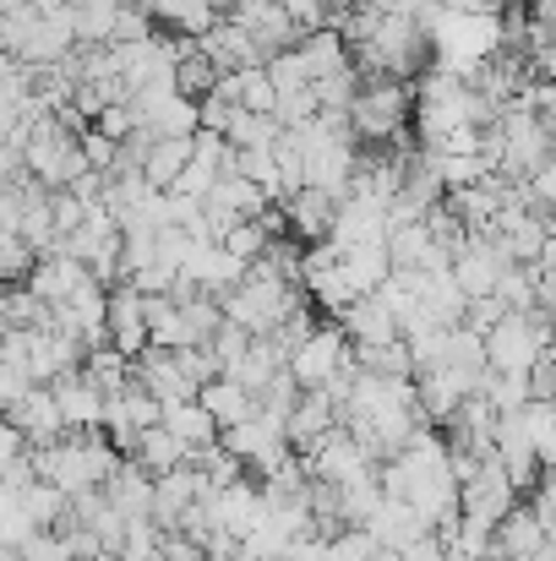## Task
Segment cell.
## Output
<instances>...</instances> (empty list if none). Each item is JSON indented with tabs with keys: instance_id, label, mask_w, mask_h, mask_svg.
<instances>
[{
	"instance_id": "obj_24",
	"label": "cell",
	"mask_w": 556,
	"mask_h": 561,
	"mask_svg": "<svg viewBox=\"0 0 556 561\" xmlns=\"http://www.w3.org/2000/svg\"><path fill=\"white\" fill-rule=\"evenodd\" d=\"M519 420H524V436H530V447H535V463L546 469L556 458V414L552 403H524L519 409Z\"/></svg>"
},
{
	"instance_id": "obj_16",
	"label": "cell",
	"mask_w": 556,
	"mask_h": 561,
	"mask_svg": "<svg viewBox=\"0 0 556 561\" xmlns=\"http://www.w3.org/2000/svg\"><path fill=\"white\" fill-rule=\"evenodd\" d=\"M132 463L148 474V480H159V474H170V469H181L185 463V447L164 431V425H154V431H137V447H132Z\"/></svg>"
},
{
	"instance_id": "obj_22",
	"label": "cell",
	"mask_w": 556,
	"mask_h": 561,
	"mask_svg": "<svg viewBox=\"0 0 556 561\" xmlns=\"http://www.w3.org/2000/svg\"><path fill=\"white\" fill-rule=\"evenodd\" d=\"M273 142H279V121H273V115H246V110H235L229 126H224V148H235V153L273 148Z\"/></svg>"
},
{
	"instance_id": "obj_39",
	"label": "cell",
	"mask_w": 556,
	"mask_h": 561,
	"mask_svg": "<svg viewBox=\"0 0 556 561\" xmlns=\"http://www.w3.org/2000/svg\"><path fill=\"white\" fill-rule=\"evenodd\" d=\"M398 561H447V557H442V540L425 529V535H415V540L398 551Z\"/></svg>"
},
{
	"instance_id": "obj_10",
	"label": "cell",
	"mask_w": 556,
	"mask_h": 561,
	"mask_svg": "<svg viewBox=\"0 0 556 561\" xmlns=\"http://www.w3.org/2000/svg\"><path fill=\"white\" fill-rule=\"evenodd\" d=\"M350 344H393L398 339V322H393V311L376 300V295H361V300H350L344 311H339V322H333Z\"/></svg>"
},
{
	"instance_id": "obj_35",
	"label": "cell",
	"mask_w": 556,
	"mask_h": 561,
	"mask_svg": "<svg viewBox=\"0 0 556 561\" xmlns=\"http://www.w3.org/2000/svg\"><path fill=\"white\" fill-rule=\"evenodd\" d=\"M143 38H154V16H148V5H121V11H115V33H110V44H143Z\"/></svg>"
},
{
	"instance_id": "obj_19",
	"label": "cell",
	"mask_w": 556,
	"mask_h": 561,
	"mask_svg": "<svg viewBox=\"0 0 556 561\" xmlns=\"http://www.w3.org/2000/svg\"><path fill=\"white\" fill-rule=\"evenodd\" d=\"M339 267H344V284H350V295L361 300V295H376L382 289V278L393 273V262H387V251L382 245H355V251H344L339 256Z\"/></svg>"
},
{
	"instance_id": "obj_6",
	"label": "cell",
	"mask_w": 556,
	"mask_h": 561,
	"mask_svg": "<svg viewBox=\"0 0 556 561\" xmlns=\"http://www.w3.org/2000/svg\"><path fill=\"white\" fill-rule=\"evenodd\" d=\"M387 240V224H382V202L371 196H344L339 213H333V229H328V245L344 256L355 245H382Z\"/></svg>"
},
{
	"instance_id": "obj_15",
	"label": "cell",
	"mask_w": 556,
	"mask_h": 561,
	"mask_svg": "<svg viewBox=\"0 0 556 561\" xmlns=\"http://www.w3.org/2000/svg\"><path fill=\"white\" fill-rule=\"evenodd\" d=\"M164 414H159V425L181 442L185 453H196V447H213L218 442V425L207 420V409L196 403V398H185V403H159Z\"/></svg>"
},
{
	"instance_id": "obj_38",
	"label": "cell",
	"mask_w": 556,
	"mask_h": 561,
	"mask_svg": "<svg viewBox=\"0 0 556 561\" xmlns=\"http://www.w3.org/2000/svg\"><path fill=\"white\" fill-rule=\"evenodd\" d=\"M16 561H66V546H60V535L49 529V535H33V540L16 551Z\"/></svg>"
},
{
	"instance_id": "obj_41",
	"label": "cell",
	"mask_w": 556,
	"mask_h": 561,
	"mask_svg": "<svg viewBox=\"0 0 556 561\" xmlns=\"http://www.w3.org/2000/svg\"><path fill=\"white\" fill-rule=\"evenodd\" d=\"M22 453H27V442H22V436H16V431H11V425L0 420V474H5V469H11V463H16Z\"/></svg>"
},
{
	"instance_id": "obj_28",
	"label": "cell",
	"mask_w": 556,
	"mask_h": 561,
	"mask_svg": "<svg viewBox=\"0 0 556 561\" xmlns=\"http://www.w3.org/2000/svg\"><path fill=\"white\" fill-rule=\"evenodd\" d=\"M207 88H213V66L202 60V49H196V55H181V60H175V99L196 104V99H207Z\"/></svg>"
},
{
	"instance_id": "obj_8",
	"label": "cell",
	"mask_w": 556,
	"mask_h": 561,
	"mask_svg": "<svg viewBox=\"0 0 556 561\" xmlns=\"http://www.w3.org/2000/svg\"><path fill=\"white\" fill-rule=\"evenodd\" d=\"M328 431H339V409H333L322 392H300L295 409H290V420H284V442H290V453L306 458Z\"/></svg>"
},
{
	"instance_id": "obj_4",
	"label": "cell",
	"mask_w": 556,
	"mask_h": 561,
	"mask_svg": "<svg viewBox=\"0 0 556 561\" xmlns=\"http://www.w3.org/2000/svg\"><path fill=\"white\" fill-rule=\"evenodd\" d=\"M27 447H55L60 436H66V425H60V414H55V398H49V387H27L5 414H0Z\"/></svg>"
},
{
	"instance_id": "obj_9",
	"label": "cell",
	"mask_w": 556,
	"mask_h": 561,
	"mask_svg": "<svg viewBox=\"0 0 556 561\" xmlns=\"http://www.w3.org/2000/svg\"><path fill=\"white\" fill-rule=\"evenodd\" d=\"M202 485H207V480H202V469H185V463L154 480V507H148V518H154V529H159V535H175L181 513L196 502V491H202Z\"/></svg>"
},
{
	"instance_id": "obj_29",
	"label": "cell",
	"mask_w": 556,
	"mask_h": 561,
	"mask_svg": "<svg viewBox=\"0 0 556 561\" xmlns=\"http://www.w3.org/2000/svg\"><path fill=\"white\" fill-rule=\"evenodd\" d=\"M235 110H246V115H273V88H268L262 66H257V71H235Z\"/></svg>"
},
{
	"instance_id": "obj_40",
	"label": "cell",
	"mask_w": 556,
	"mask_h": 561,
	"mask_svg": "<svg viewBox=\"0 0 556 561\" xmlns=\"http://www.w3.org/2000/svg\"><path fill=\"white\" fill-rule=\"evenodd\" d=\"M159 561H202V551H196V540H185V535H164V540H159Z\"/></svg>"
},
{
	"instance_id": "obj_32",
	"label": "cell",
	"mask_w": 556,
	"mask_h": 561,
	"mask_svg": "<svg viewBox=\"0 0 556 561\" xmlns=\"http://www.w3.org/2000/svg\"><path fill=\"white\" fill-rule=\"evenodd\" d=\"M246 344H251V333H246V328H235V322H218V333H213L202 350H207V355L218 360V371H224V366H235V360L246 355Z\"/></svg>"
},
{
	"instance_id": "obj_21",
	"label": "cell",
	"mask_w": 556,
	"mask_h": 561,
	"mask_svg": "<svg viewBox=\"0 0 556 561\" xmlns=\"http://www.w3.org/2000/svg\"><path fill=\"white\" fill-rule=\"evenodd\" d=\"M16 507H22V518H27L38 535L60 529V518H66V496H60L55 485H44V480H27V485L16 491Z\"/></svg>"
},
{
	"instance_id": "obj_3",
	"label": "cell",
	"mask_w": 556,
	"mask_h": 561,
	"mask_svg": "<svg viewBox=\"0 0 556 561\" xmlns=\"http://www.w3.org/2000/svg\"><path fill=\"white\" fill-rule=\"evenodd\" d=\"M344 360H350V339H344L333 322H322V328H317V333H311L290 360H284V371L295 376V387H300V392H317V387L339 371Z\"/></svg>"
},
{
	"instance_id": "obj_20",
	"label": "cell",
	"mask_w": 556,
	"mask_h": 561,
	"mask_svg": "<svg viewBox=\"0 0 556 561\" xmlns=\"http://www.w3.org/2000/svg\"><path fill=\"white\" fill-rule=\"evenodd\" d=\"M185 164H191V137H159L143 159V181H148V191H170Z\"/></svg>"
},
{
	"instance_id": "obj_31",
	"label": "cell",
	"mask_w": 556,
	"mask_h": 561,
	"mask_svg": "<svg viewBox=\"0 0 556 561\" xmlns=\"http://www.w3.org/2000/svg\"><path fill=\"white\" fill-rule=\"evenodd\" d=\"M508 317V306L497 300V295H480V300H464V317H458V328L464 333H475V339H486L497 322Z\"/></svg>"
},
{
	"instance_id": "obj_2",
	"label": "cell",
	"mask_w": 556,
	"mask_h": 561,
	"mask_svg": "<svg viewBox=\"0 0 556 561\" xmlns=\"http://www.w3.org/2000/svg\"><path fill=\"white\" fill-rule=\"evenodd\" d=\"M409 110H415V99H409L404 82H387V77L361 82V93L350 104V137H355V148L361 142H393L409 126Z\"/></svg>"
},
{
	"instance_id": "obj_18",
	"label": "cell",
	"mask_w": 556,
	"mask_h": 561,
	"mask_svg": "<svg viewBox=\"0 0 556 561\" xmlns=\"http://www.w3.org/2000/svg\"><path fill=\"white\" fill-rule=\"evenodd\" d=\"M279 366H284V355H279L268 339H251V344H246V355H240L235 366H224V381H235V387H246V392L257 398V392L273 381Z\"/></svg>"
},
{
	"instance_id": "obj_33",
	"label": "cell",
	"mask_w": 556,
	"mask_h": 561,
	"mask_svg": "<svg viewBox=\"0 0 556 561\" xmlns=\"http://www.w3.org/2000/svg\"><path fill=\"white\" fill-rule=\"evenodd\" d=\"M33 262H38V256H33L16 234H0V284H5V289L22 284V278L33 273Z\"/></svg>"
},
{
	"instance_id": "obj_5",
	"label": "cell",
	"mask_w": 556,
	"mask_h": 561,
	"mask_svg": "<svg viewBox=\"0 0 556 561\" xmlns=\"http://www.w3.org/2000/svg\"><path fill=\"white\" fill-rule=\"evenodd\" d=\"M49 398H55V414H60L66 431H99V425H104V392L82 371L55 376V381H49Z\"/></svg>"
},
{
	"instance_id": "obj_30",
	"label": "cell",
	"mask_w": 556,
	"mask_h": 561,
	"mask_svg": "<svg viewBox=\"0 0 556 561\" xmlns=\"http://www.w3.org/2000/svg\"><path fill=\"white\" fill-rule=\"evenodd\" d=\"M159 529H154V518H137V524H126V540H121V561H159Z\"/></svg>"
},
{
	"instance_id": "obj_11",
	"label": "cell",
	"mask_w": 556,
	"mask_h": 561,
	"mask_svg": "<svg viewBox=\"0 0 556 561\" xmlns=\"http://www.w3.org/2000/svg\"><path fill=\"white\" fill-rule=\"evenodd\" d=\"M99 491H104V502H110V507H115L126 524L148 518V507H154V480H148V474H143L132 458H121V463H115V474H110Z\"/></svg>"
},
{
	"instance_id": "obj_12",
	"label": "cell",
	"mask_w": 556,
	"mask_h": 561,
	"mask_svg": "<svg viewBox=\"0 0 556 561\" xmlns=\"http://www.w3.org/2000/svg\"><path fill=\"white\" fill-rule=\"evenodd\" d=\"M82 278H88V273H82V262H71V256H38V262H33V273L22 278V289H27L38 306H60Z\"/></svg>"
},
{
	"instance_id": "obj_42",
	"label": "cell",
	"mask_w": 556,
	"mask_h": 561,
	"mask_svg": "<svg viewBox=\"0 0 556 561\" xmlns=\"http://www.w3.org/2000/svg\"><path fill=\"white\" fill-rule=\"evenodd\" d=\"M33 16H55V11H66V0H22Z\"/></svg>"
},
{
	"instance_id": "obj_13",
	"label": "cell",
	"mask_w": 556,
	"mask_h": 561,
	"mask_svg": "<svg viewBox=\"0 0 556 561\" xmlns=\"http://www.w3.org/2000/svg\"><path fill=\"white\" fill-rule=\"evenodd\" d=\"M295 60H300L306 82H322V77H339V71H350V49H344V38H339V33H328V27L306 33V38L295 44Z\"/></svg>"
},
{
	"instance_id": "obj_26",
	"label": "cell",
	"mask_w": 556,
	"mask_h": 561,
	"mask_svg": "<svg viewBox=\"0 0 556 561\" xmlns=\"http://www.w3.org/2000/svg\"><path fill=\"white\" fill-rule=\"evenodd\" d=\"M175 311H181L185 344H207V339L218 333V322H224V311H218V300H207V295H196V300H185V306H175Z\"/></svg>"
},
{
	"instance_id": "obj_17",
	"label": "cell",
	"mask_w": 556,
	"mask_h": 561,
	"mask_svg": "<svg viewBox=\"0 0 556 561\" xmlns=\"http://www.w3.org/2000/svg\"><path fill=\"white\" fill-rule=\"evenodd\" d=\"M366 535L382 546V551H404L415 535H425V524H420L404 502H382V507L366 518Z\"/></svg>"
},
{
	"instance_id": "obj_25",
	"label": "cell",
	"mask_w": 556,
	"mask_h": 561,
	"mask_svg": "<svg viewBox=\"0 0 556 561\" xmlns=\"http://www.w3.org/2000/svg\"><path fill=\"white\" fill-rule=\"evenodd\" d=\"M82 376H88V381H93V387L110 398V392H121V387L132 381V360H121V355L104 344V350H93V355L82 360Z\"/></svg>"
},
{
	"instance_id": "obj_7",
	"label": "cell",
	"mask_w": 556,
	"mask_h": 561,
	"mask_svg": "<svg viewBox=\"0 0 556 561\" xmlns=\"http://www.w3.org/2000/svg\"><path fill=\"white\" fill-rule=\"evenodd\" d=\"M279 207H284V224H290V240L295 245H322L328 229H333V213H339V202L328 191H311V186L284 196Z\"/></svg>"
},
{
	"instance_id": "obj_34",
	"label": "cell",
	"mask_w": 556,
	"mask_h": 561,
	"mask_svg": "<svg viewBox=\"0 0 556 561\" xmlns=\"http://www.w3.org/2000/svg\"><path fill=\"white\" fill-rule=\"evenodd\" d=\"M154 137H191L196 131V104H185V99H170L159 115H154V126H148Z\"/></svg>"
},
{
	"instance_id": "obj_27",
	"label": "cell",
	"mask_w": 556,
	"mask_h": 561,
	"mask_svg": "<svg viewBox=\"0 0 556 561\" xmlns=\"http://www.w3.org/2000/svg\"><path fill=\"white\" fill-rule=\"evenodd\" d=\"M170 360H175V371H181V381L191 387V392H202L207 381H218V360L202 350V344H185V350H170Z\"/></svg>"
},
{
	"instance_id": "obj_36",
	"label": "cell",
	"mask_w": 556,
	"mask_h": 561,
	"mask_svg": "<svg viewBox=\"0 0 556 561\" xmlns=\"http://www.w3.org/2000/svg\"><path fill=\"white\" fill-rule=\"evenodd\" d=\"M77 153H82V164H88L93 175H110V170H115V153H121V148H115L110 137H99V131L88 126V131H77Z\"/></svg>"
},
{
	"instance_id": "obj_37",
	"label": "cell",
	"mask_w": 556,
	"mask_h": 561,
	"mask_svg": "<svg viewBox=\"0 0 556 561\" xmlns=\"http://www.w3.org/2000/svg\"><path fill=\"white\" fill-rule=\"evenodd\" d=\"M132 126H137V121H132V110H126V104H110V110H99V115H93V131H99V137H110V142H121Z\"/></svg>"
},
{
	"instance_id": "obj_1",
	"label": "cell",
	"mask_w": 556,
	"mask_h": 561,
	"mask_svg": "<svg viewBox=\"0 0 556 561\" xmlns=\"http://www.w3.org/2000/svg\"><path fill=\"white\" fill-rule=\"evenodd\" d=\"M486 371H530L535 355L552 350V311H508L486 339Z\"/></svg>"
},
{
	"instance_id": "obj_23",
	"label": "cell",
	"mask_w": 556,
	"mask_h": 561,
	"mask_svg": "<svg viewBox=\"0 0 556 561\" xmlns=\"http://www.w3.org/2000/svg\"><path fill=\"white\" fill-rule=\"evenodd\" d=\"M262 245H268V229H262L257 218H235V224L218 234V251H224L229 262H240V267H246V262H257V256H262Z\"/></svg>"
},
{
	"instance_id": "obj_43",
	"label": "cell",
	"mask_w": 556,
	"mask_h": 561,
	"mask_svg": "<svg viewBox=\"0 0 556 561\" xmlns=\"http://www.w3.org/2000/svg\"><path fill=\"white\" fill-rule=\"evenodd\" d=\"M11 66H16V60H11V55H0V77H5V71H11Z\"/></svg>"
},
{
	"instance_id": "obj_14",
	"label": "cell",
	"mask_w": 556,
	"mask_h": 561,
	"mask_svg": "<svg viewBox=\"0 0 556 561\" xmlns=\"http://www.w3.org/2000/svg\"><path fill=\"white\" fill-rule=\"evenodd\" d=\"M196 403L207 409V420L218 425V431H229V425H246V420H257V398L246 392V387H235V381H207L202 392H196Z\"/></svg>"
},
{
	"instance_id": "obj_44",
	"label": "cell",
	"mask_w": 556,
	"mask_h": 561,
	"mask_svg": "<svg viewBox=\"0 0 556 561\" xmlns=\"http://www.w3.org/2000/svg\"><path fill=\"white\" fill-rule=\"evenodd\" d=\"M115 5H137V0H115Z\"/></svg>"
}]
</instances>
